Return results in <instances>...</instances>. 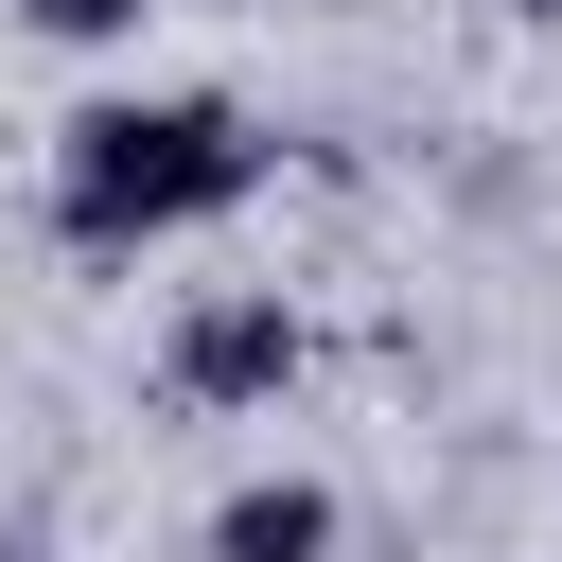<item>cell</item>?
<instances>
[{
  "mask_svg": "<svg viewBox=\"0 0 562 562\" xmlns=\"http://www.w3.org/2000/svg\"><path fill=\"white\" fill-rule=\"evenodd\" d=\"M263 176H281L263 105H228V88H88V105L53 123L35 211H53V246H70V263H140V246L228 228Z\"/></svg>",
  "mask_w": 562,
  "mask_h": 562,
  "instance_id": "1",
  "label": "cell"
},
{
  "mask_svg": "<svg viewBox=\"0 0 562 562\" xmlns=\"http://www.w3.org/2000/svg\"><path fill=\"white\" fill-rule=\"evenodd\" d=\"M316 369V316L281 299V281H193L176 316H158V404L176 422H246V404H281Z\"/></svg>",
  "mask_w": 562,
  "mask_h": 562,
  "instance_id": "2",
  "label": "cell"
},
{
  "mask_svg": "<svg viewBox=\"0 0 562 562\" xmlns=\"http://www.w3.org/2000/svg\"><path fill=\"white\" fill-rule=\"evenodd\" d=\"M193 544H211V562H334L351 509H334V474H228Z\"/></svg>",
  "mask_w": 562,
  "mask_h": 562,
  "instance_id": "3",
  "label": "cell"
},
{
  "mask_svg": "<svg viewBox=\"0 0 562 562\" xmlns=\"http://www.w3.org/2000/svg\"><path fill=\"white\" fill-rule=\"evenodd\" d=\"M0 18H18V35H53V53H123L158 0H0Z\"/></svg>",
  "mask_w": 562,
  "mask_h": 562,
  "instance_id": "4",
  "label": "cell"
},
{
  "mask_svg": "<svg viewBox=\"0 0 562 562\" xmlns=\"http://www.w3.org/2000/svg\"><path fill=\"white\" fill-rule=\"evenodd\" d=\"M509 18H544V35H562V0H509Z\"/></svg>",
  "mask_w": 562,
  "mask_h": 562,
  "instance_id": "5",
  "label": "cell"
},
{
  "mask_svg": "<svg viewBox=\"0 0 562 562\" xmlns=\"http://www.w3.org/2000/svg\"><path fill=\"white\" fill-rule=\"evenodd\" d=\"M0 562H18V527H0Z\"/></svg>",
  "mask_w": 562,
  "mask_h": 562,
  "instance_id": "6",
  "label": "cell"
}]
</instances>
